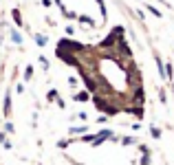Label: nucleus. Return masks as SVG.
I'll list each match as a JSON object with an SVG mask.
<instances>
[{
	"label": "nucleus",
	"mask_w": 174,
	"mask_h": 165,
	"mask_svg": "<svg viewBox=\"0 0 174 165\" xmlns=\"http://www.w3.org/2000/svg\"><path fill=\"white\" fill-rule=\"evenodd\" d=\"M35 44H38V46H44V44H47V35L35 33Z\"/></svg>",
	"instance_id": "3"
},
{
	"label": "nucleus",
	"mask_w": 174,
	"mask_h": 165,
	"mask_svg": "<svg viewBox=\"0 0 174 165\" xmlns=\"http://www.w3.org/2000/svg\"><path fill=\"white\" fill-rule=\"evenodd\" d=\"M5 132H13V123L7 121V123H5Z\"/></svg>",
	"instance_id": "10"
},
{
	"label": "nucleus",
	"mask_w": 174,
	"mask_h": 165,
	"mask_svg": "<svg viewBox=\"0 0 174 165\" xmlns=\"http://www.w3.org/2000/svg\"><path fill=\"white\" fill-rule=\"evenodd\" d=\"M33 77V66H26L24 68V79H31Z\"/></svg>",
	"instance_id": "7"
},
{
	"label": "nucleus",
	"mask_w": 174,
	"mask_h": 165,
	"mask_svg": "<svg viewBox=\"0 0 174 165\" xmlns=\"http://www.w3.org/2000/svg\"><path fill=\"white\" fill-rule=\"evenodd\" d=\"M88 97H90V95H88V90H84V93H77L73 99H75V101H88Z\"/></svg>",
	"instance_id": "2"
},
{
	"label": "nucleus",
	"mask_w": 174,
	"mask_h": 165,
	"mask_svg": "<svg viewBox=\"0 0 174 165\" xmlns=\"http://www.w3.org/2000/svg\"><path fill=\"white\" fill-rule=\"evenodd\" d=\"M86 130H88L86 125H79V128H71V134H73V132H75V134H79V132H86Z\"/></svg>",
	"instance_id": "8"
},
{
	"label": "nucleus",
	"mask_w": 174,
	"mask_h": 165,
	"mask_svg": "<svg viewBox=\"0 0 174 165\" xmlns=\"http://www.w3.org/2000/svg\"><path fill=\"white\" fill-rule=\"evenodd\" d=\"M60 95H57V90H49V101H57Z\"/></svg>",
	"instance_id": "6"
},
{
	"label": "nucleus",
	"mask_w": 174,
	"mask_h": 165,
	"mask_svg": "<svg viewBox=\"0 0 174 165\" xmlns=\"http://www.w3.org/2000/svg\"><path fill=\"white\" fill-rule=\"evenodd\" d=\"M79 20H82V22H84V24H90V26H93V20H90V18H88V15H82V18H79Z\"/></svg>",
	"instance_id": "9"
},
{
	"label": "nucleus",
	"mask_w": 174,
	"mask_h": 165,
	"mask_svg": "<svg viewBox=\"0 0 174 165\" xmlns=\"http://www.w3.org/2000/svg\"><path fill=\"white\" fill-rule=\"evenodd\" d=\"M11 40H13L16 44H22V35L18 33V31H11Z\"/></svg>",
	"instance_id": "5"
},
{
	"label": "nucleus",
	"mask_w": 174,
	"mask_h": 165,
	"mask_svg": "<svg viewBox=\"0 0 174 165\" xmlns=\"http://www.w3.org/2000/svg\"><path fill=\"white\" fill-rule=\"evenodd\" d=\"M2 112H5V117H9V115H11V95H5V110H2Z\"/></svg>",
	"instance_id": "1"
},
{
	"label": "nucleus",
	"mask_w": 174,
	"mask_h": 165,
	"mask_svg": "<svg viewBox=\"0 0 174 165\" xmlns=\"http://www.w3.org/2000/svg\"><path fill=\"white\" fill-rule=\"evenodd\" d=\"M13 20H16L18 26H22V15H20V11H18V9H13Z\"/></svg>",
	"instance_id": "4"
}]
</instances>
